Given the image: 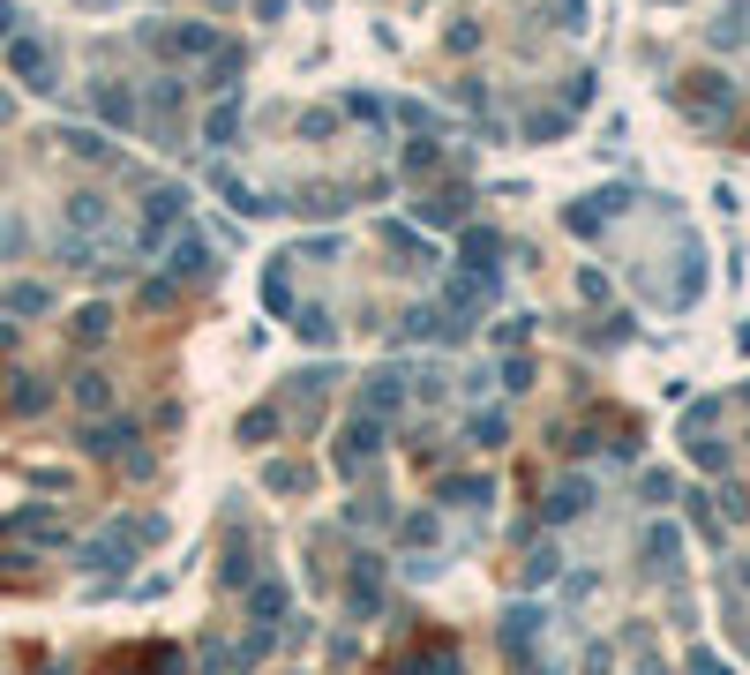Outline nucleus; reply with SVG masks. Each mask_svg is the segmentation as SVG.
<instances>
[{"instance_id":"nucleus-1","label":"nucleus","mask_w":750,"mask_h":675,"mask_svg":"<svg viewBox=\"0 0 750 675\" xmlns=\"http://www.w3.org/2000/svg\"><path fill=\"white\" fill-rule=\"evenodd\" d=\"M8 61H15V75H23L30 90H53V53H46V46L15 38V46H8Z\"/></svg>"},{"instance_id":"nucleus-2","label":"nucleus","mask_w":750,"mask_h":675,"mask_svg":"<svg viewBox=\"0 0 750 675\" xmlns=\"http://www.w3.org/2000/svg\"><path fill=\"white\" fill-rule=\"evenodd\" d=\"M173 225H181V188H158L150 210H143V248H150L158 233H173Z\"/></svg>"},{"instance_id":"nucleus-3","label":"nucleus","mask_w":750,"mask_h":675,"mask_svg":"<svg viewBox=\"0 0 750 675\" xmlns=\"http://www.w3.org/2000/svg\"><path fill=\"white\" fill-rule=\"evenodd\" d=\"M533 638H541V608H511V623H503V646H511V653H533Z\"/></svg>"},{"instance_id":"nucleus-4","label":"nucleus","mask_w":750,"mask_h":675,"mask_svg":"<svg viewBox=\"0 0 750 675\" xmlns=\"http://www.w3.org/2000/svg\"><path fill=\"white\" fill-rule=\"evenodd\" d=\"M458 256H466V270H474V278H495V256H503V241H495V233H466V248H458Z\"/></svg>"},{"instance_id":"nucleus-5","label":"nucleus","mask_w":750,"mask_h":675,"mask_svg":"<svg viewBox=\"0 0 750 675\" xmlns=\"http://www.w3.org/2000/svg\"><path fill=\"white\" fill-rule=\"evenodd\" d=\"M391 405H406V376H376V391H368V413L383 420Z\"/></svg>"},{"instance_id":"nucleus-6","label":"nucleus","mask_w":750,"mask_h":675,"mask_svg":"<svg viewBox=\"0 0 750 675\" xmlns=\"http://www.w3.org/2000/svg\"><path fill=\"white\" fill-rule=\"evenodd\" d=\"M204 270H210L204 241H181V248H173V278H204Z\"/></svg>"},{"instance_id":"nucleus-7","label":"nucleus","mask_w":750,"mask_h":675,"mask_svg":"<svg viewBox=\"0 0 750 675\" xmlns=\"http://www.w3.org/2000/svg\"><path fill=\"white\" fill-rule=\"evenodd\" d=\"M586 495H593L586 480H563V488H555V503H548V518H570V511H586Z\"/></svg>"},{"instance_id":"nucleus-8","label":"nucleus","mask_w":750,"mask_h":675,"mask_svg":"<svg viewBox=\"0 0 750 675\" xmlns=\"http://www.w3.org/2000/svg\"><path fill=\"white\" fill-rule=\"evenodd\" d=\"M256 615H285V586H256Z\"/></svg>"},{"instance_id":"nucleus-9","label":"nucleus","mask_w":750,"mask_h":675,"mask_svg":"<svg viewBox=\"0 0 750 675\" xmlns=\"http://www.w3.org/2000/svg\"><path fill=\"white\" fill-rule=\"evenodd\" d=\"M233 121H241V106H218V113H210V143H225V135H233Z\"/></svg>"},{"instance_id":"nucleus-10","label":"nucleus","mask_w":750,"mask_h":675,"mask_svg":"<svg viewBox=\"0 0 750 675\" xmlns=\"http://www.w3.org/2000/svg\"><path fill=\"white\" fill-rule=\"evenodd\" d=\"M106 323H113L106 308H83V316H75V331H83V338H106Z\"/></svg>"},{"instance_id":"nucleus-11","label":"nucleus","mask_w":750,"mask_h":675,"mask_svg":"<svg viewBox=\"0 0 750 675\" xmlns=\"http://www.w3.org/2000/svg\"><path fill=\"white\" fill-rule=\"evenodd\" d=\"M690 675H728V668H721V661H698V668H690Z\"/></svg>"}]
</instances>
